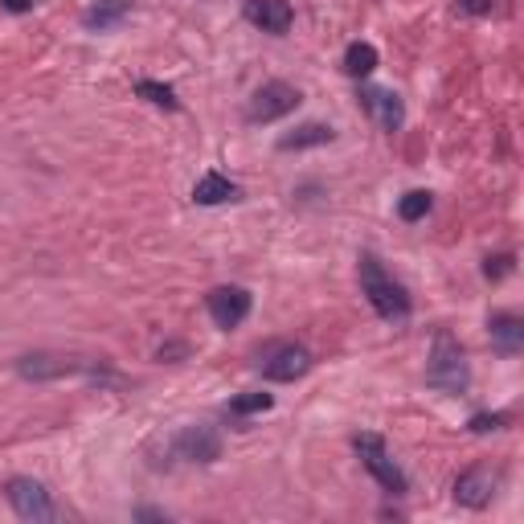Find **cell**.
Segmentation results:
<instances>
[{
  "label": "cell",
  "instance_id": "obj_1",
  "mask_svg": "<svg viewBox=\"0 0 524 524\" xmlns=\"http://www.w3.org/2000/svg\"><path fill=\"white\" fill-rule=\"evenodd\" d=\"M361 291H365V299L373 303V312L385 324H406L410 320V295H406V287L381 267V258L373 250L361 254Z\"/></svg>",
  "mask_w": 524,
  "mask_h": 524
},
{
  "label": "cell",
  "instance_id": "obj_2",
  "mask_svg": "<svg viewBox=\"0 0 524 524\" xmlns=\"http://www.w3.org/2000/svg\"><path fill=\"white\" fill-rule=\"evenodd\" d=\"M426 385L439 389V393H467L471 385V373H467V357L451 332H434V344H430V357H426Z\"/></svg>",
  "mask_w": 524,
  "mask_h": 524
},
{
  "label": "cell",
  "instance_id": "obj_3",
  "mask_svg": "<svg viewBox=\"0 0 524 524\" xmlns=\"http://www.w3.org/2000/svg\"><path fill=\"white\" fill-rule=\"evenodd\" d=\"M353 447H357V455H361V463L369 467V475L377 479V484L389 492V496H402L406 488H410V479H406V471L389 459V451H385V439H377V434H357L353 439Z\"/></svg>",
  "mask_w": 524,
  "mask_h": 524
},
{
  "label": "cell",
  "instance_id": "obj_4",
  "mask_svg": "<svg viewBox=\"0 0 524 524\" xmlns=\"http://www.w3.org/2000/svg\"><path fill=\"white\" fill-rule=\"evenodd\" d=\"M5 496H9V504H13V512H17L21 520L41 524V520H54V516H58V508H54L46 484H37V479H29V475L9 479V484H5Z\"/></svg>",
  "mask_w": 524,
  "mask_h": 524
},
{
  "label": "cell",
  "instance_id": "obj_5",
  "mask_svg": "<svg viewBox=\"0 0 524 524\" xmlns=\"http://www.w3.org/2000/svg\"><path fill=\"white\" fill-rule=\"evenodd\" d=\"M299 107V91L291 82H267L258 86L254 99L246 103V123H275Z\"/></svg>",
  "mask_w": 524,
  "mask_h": 524
},
{
  "label": "cell",
  "instance_id": "obj_6",
  "mask_svg": "<svg viewBox=\"0 0 524 524\" xmlns=\"http://www.w3.org/2000/svg\"><path fill=\"white\" fill-rule=\"evenodd\" d=\"M258 369H262V377H267V381H295V377H303L312 369V353L303 344L287 340V344H275L271 353L258 361Z\"/></svg>",
  "mask_w": 524,
  "mask_h": 524
},
{
  "label": "cell",
  "instance_id": "obj_7",
  "mask_svg": "<svg viewBox=\"0 0 524 524\" xmlns=\"http://www.w3.org/2000/svg\"><path fill=\"white\" fill-rule=\"evenodd\" d=\"M205 308H209L217 328L230 332V328H238L250 316V291L246 287H213L205 295Z\"/></svg>",
  "mask_w": 524,
  "mask_h": 524
},
{
  "label": "cell",
  "instance_id": "obj_8",
  "mask_svg": "<svg viewBox=\"0 0 524 524\" xmlns=\"http://www.w3.org/2000/svg\"><path fill=\"white\" fill-rule=\"evenodd\" d=\"M496 488H500V475L492 467H471V471H463L455 479V504H463V508H488L492 496H496Z\"/></svg>",
  "mask_w": 524,
  "mask_h": 524
},
{
  "label": "cell",
  "instance_id": "obj_9",
  "mask_svg": "<svg viewBox=\"0 0 524 524\" xmlns=\"http://www.w3.org/2000/svg\"><path fill=\"white\" fill-rule=\"evenodd\" d=\"M361 103H365V111L373 115V123L381 127V131H402V123H406V107H402V99L393 95V91H385V86H365L361 91Z\"/></svg>",
  "mask_w": 524,
  "mask_h": 524
},
{
  "label": "cell",
  "instance_id": "obj_10",
  "mask_svg": "<svg viewBox=\"0 0 524 524\" xmlns=\"http://www.w3.org/2000/svg\"><path fill=\"white\" fill-rule=\"evenodd\" d=\"M242 17H246L254 29H262V33H287L291 21H295V13H291L287 0H246Z\"/></svg>",
  "mask_w": 524,
  "mask_h": 524
},
{
  "label": "cell",
  "instance_id": "obj_11",
  "mask_svg": "<svg viewBox=\"0 0 524 524\" xmlns=\"http://www.w3.org/2000/svg\"><path fill=\"white\" fill-rule=\"evenodd\" d=\"M177 455L189 463H213L222 455V439H217L213 426H189L177 434Z\"/></svg>",
  "mask_w": 524,
  "mask_h": 524
},
{
  "label": "cell",
  "instance_id": "obj_12",
  "mask_svg": "<svg viewBox=\"0 0 524 524\" xmlns=\"http://www.w3.org/2000/svg\"><path fill=\"white\" fill-rule=\"evenodd\" d=\"M488 328H492V344H496V353L516 357L520 348H524V320H520V316L500 312V316H492V320H488Z\"/></svg>",
  "mask_w": 524,
  "mask_h": 524
},
{
  "label": "cell",
  "instance_id": "obj_13",
  "mask_svg": "<svg viewBox=\"0 0 524 524\" xmlns=\"http://www.w3.org/2000/svg\"><path fill=\"white\" fill-rule=\"evenodd\" d=\"M238 185L230 177H222V172H205V177L193 185V201L197 205H226V201H238Z\"/></svg>",
  "mask_w": 524,
  "mask_h": 524
},
{
  "label": "cell",
  "instance_id": "obj_14",
  "mask_svg": "<svg viewBox=\"0 0 524 524\" xmlns=\"http://www.w3.org/2000/svg\"><path fill=\"white\" fill-rule=\"evenodd\" d=\"M127 13H131V0H95V5L82 13V25L103 33V29L123 25V21H127Z\"/></svg>",
  "mask_w": 524,
  "mask_h": 524
},
{
  "label": "cell",
  "instance_id": "obj_15",
  "mask_svg": "<svg viewBox=\"0 0 524 524\" xmlns=\"http://www.w3.org/2000/svg\"><path fill=\"white\" fill-rule=\"evenodd\" d=\"M332 136H336V131H332L328 123H303V127H295V131H291V136H283V140H279V148H283V152L320 148V144H332Z\"/></svg>",
  "mask_w": 524,
  "mask_h": 524
},
{
  "label": "cell",
  "instance_id": "obj_16",
  "mask_svg": "<svg viewBox=\"0 0 524 524\" xmlns=\"http://www.w3.org/2000/svg\"><path fill=\"white\" fill-rule=\"evenodd\" d=\"M377 70V50L369 41H353V46L344 50V74L348 78H369Z\"/></svg>",
  "mask_w": 524,
  "mask_h": 524
},
{
  "label": "cell",
  "instance_id": "obj_17",
  "mask_svg": "<svg viewBox=\"0 0 524 524\" xmlns=\"http://www.w3.org/2000/svg\"><path fill=\"white\" fill-rule=\"evenodd\" d=\"M136 95H140V99H148L152 107H164V111H177V107H181V103H177V91H172V86L152 82V78L136 82Z\"/></svg>",
  "mask_w": 524,
  "mask_h": 524
},
{
  "label": "cell",
  "instance_id": "obj_18",
  "mask_svg": "<svg viewBox=\"0 0 524 524\" xmlns=\"http://www.w3.org/2000/svg\"><path fill=\"white\" fill-rule=\"evenodd\" d=\"M430 193H422V189H414V193H406L402 201H398V217L402 222H422V217L430 213Z\"/></svg>",
  "mask_w": 524,
  "mask_h": 524
},
{
  "label": "cell",
  "instance_id": "obj_19",
  "mask_svg": "<svg viewBox=\"0 0 524 524\" xmlns=\"http://www.w3.org/2000/svg\"><path fill=\"white\" fill-rule=\"evenodd\" d=\"M271 406H275L271 393H242V398L230 402V414L246 418V414H262V410H271Z\"/></svg>",
  "mask_w": 524,
  "mask_h": 524
},
{
  "label": "cell",
  "instance_id": "obj_20",
  "mask_svg": "<svg viewBox=\"0 0 524 524\" xmlns=\"http://www.w3.org/2000/svg\"><path fill=\"white\" fill-rule=\"evenodd\" d=\"M504 422H508L504 414H475V418H471V430H475V434H488V430H504Z\"/></svg>",
  "mask_w": 524,
  "mask_h": 524
},
{
  "label": "cell",
  "instance_id": "obj_21",
  "mask_svg": "<svg viewBox=\"0 0 524 524\" xmlns=\"http://www.w3.org/2000/svg\"><path fill=\"white\" fill-rule=\"evenodd\" d=\"M512 271V254H500V258H488V267H484V275L488 279H504Z\"/></svg>",
  "mask_w": 524,
  "mask_h": 524
},
{
  "label": "cell",
  "instance_id": "obj_22",
  "mask_svg": "<svg viewBox=\"0 0 524 524\" xmlns=\"http://www.w3.org/2000/svg\"><path fill=\"white\" fill-rule=\"evenodd\" d=\"M459 13H471V17H484V13H492V0H459Z\"/></svg>",
  "mask_w": 524,
  "mask_h": 524
},
{
  "label": "cell",
  "instance_id": "obj_23",
  "mask_svg": "<svg viewBox=\"0 0 524 524\" xmlns=\"http://www.w3.org/2000/svg\"><path fill=\"white\" fill-rule=\"evenodd\" d=\"M0 5H5L9 13H29V9H33V0H0Z\"/></svg>",
  "mask_w": 524,
  "mask_h": 524
}]
</instances>
